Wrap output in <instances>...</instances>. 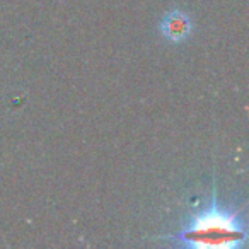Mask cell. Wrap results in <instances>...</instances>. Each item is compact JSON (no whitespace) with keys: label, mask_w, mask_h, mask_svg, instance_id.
Listing matches in <instances>:
<instances>
[{"label":"cell","mask_w":249,"mask_h":249,"mask_svg":"<svg viewBox=\"0 0 249 249\" xmlns=\"http://www.w3.org/2000/svg\"><path fill=\"white\" fill-rule=\"evenodd\" d=\"M160 35L171 43H183L188 36L193 31V21H191L190 14L181 9H173L164 18L160 19Z\"/></svg>","instance_id":"7a4b0ae2"},{"label":"cell","mask_w":249,"mask_h":249,"mask_svg":"<svg viewBox=\"0 0 249 249\" xmlns=\"http://www.w3.org/2000/svg\"><path fill=\"white\" fill-rule=\"evenodd\" d=\"M157 239L174 248L190 249H239L248 242L249 231L244 208L220 203L217 184L198 210H191L179 229Z\"/></svg>","instance_id":"6da1fadb"}]
</instances>
